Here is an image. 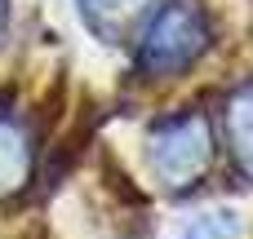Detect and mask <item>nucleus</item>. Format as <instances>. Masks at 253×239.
I'll list each match as a JSON object with an SVG mask.
<instances>
[{
	"label": "nucleus",
	"instance_id": "nucleus-1",
	"mask_svg": "<svg viewBox=\"0 0 253 239\" xmlns=\"http://www.w3.org/2000/svg\"><path fill=\"white\" fill-rule=\"evenodd\" d=\"M209 49V22L191 0H173L165 4L147 31H142V49H138V67L151 80H169L187 67L200 62V53Z\"/></svg>",
	"mask_w": 253,
	"mask_h": 239
},
{
	"label": "nucleus",
	"instance_id": "nucleus-2",
	"mask_svg": "<svg viewBox=\"0 0 253 239\" xmlns=\"http://www.w3.org/2000/svg\"><path fill=\"white\" fill-rule=\"evenodd\" d=\"M147 160H151V173L160 177V186H169V191L196 186L213 164V133H209L205 115L187 111V115L160 120L147 137Z\"/></svg>",
	"mask_w": 253,
	"mask_h": 239
},
{
	"label": "nucleus",
	"instance_id": "nucleus-3",
	"mask_svg": "<svg viewBox=\"0 0 253 239\" xmlns=\"http://www.w3.org/2000/svg\"><path fill=\"white\" fill-rule=\"evenodd\" d=\"M31 164H36V151H31L27 129L18 120L0 115V200L18 195L31 182Z\"/></svg>",
	"mask_w": 253,
	"mask_h": 239
},
{
	"label": "nucleus",
	"instance_id": "nucleus-4",
	"mask_svg": "<svg viewBox=\"0 0 253 239\" xmlns=\"http://www.w3.org/2000/svg\"><path fill=\"white\" fill-rule=\"evenodd\" d=\"M147 4L151 0H80V13H84V22L102 35V40H120L142 13H147Z\"/></svg>",
	"mask_w": 253,
	"mask_h": 239
},
{
	"label": "nucleus",
	"instance_id": "nucleus-5",
	"mask_svg": "<svg viewBox=\"0 0 253 239\" xmlns=\"http://www.w3.org/2000/svg\"><path fill=\"white\" fill-rule=\"evenodd\" d=\"M227 137H231V155L240 173L253 182V84H245L227 106Z\"/></svg>",
	"mask_w": 253,
	"mask_h": 239
},
{
	"label": "nucleus",
	"instance_id": "nucleus-6",
	"mask_svg": "<svg viewBox=\"0 0 253 239\" xmlns=\"http://www.w3.org/2000/svg\"><path fill=\"white\" fill-rule=\"evenodd\" d=\"M187 239H245V222L236 208H209L187 222Z\"/></svg>",
	"mask_w": 253,
	"mask_h": 239
},
{
	"label": "nucleus",
	"instance_id": "nucleus-7",
	"mask_svg": "<svg viewBox=\"0 0 253 239\" xmlns=\"http://www.w3.org/2000/svg\"><path fill=\"white\" fill-rule=\"evenodd\" d=\"M4 22H9V0H0V35H4Z\"/></svg>",
	"mask_w": 253,
	"mask_h": 239
}]
</instances>
